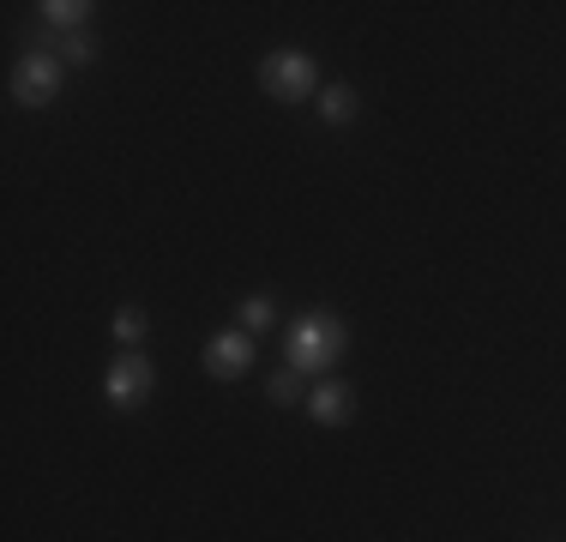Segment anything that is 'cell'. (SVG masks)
<instances>
[{"mask_svg": "<svg viewBox=\"0 0 566 542\" xmlns=\"http://www.w3.org/2000/svg\"><path fill=\"white\" fill-rule=\"evenodd\" d=\"M344 350H349V325L338 314H302L283 332V362L307 379H326L344 362Z\"/></svg>", "mask_w": 566, "mask_h": 542, "instance_id": "cell-1", "label": "cell"}, {"mask_svg": "<svg viewBox=\"0 0 566 542\" xmlns=\"http://www.w3.org/2000/svg\"><path fill=\"white\" fill-rule=\"evenodd\" d=\"M260 85L277 103H307V97H319V61L307 49H272L260 61Z\"/></svg>", "mask_w": 566, "mask_h": 542, "instance_id": "cell-2", "label": "cell"}, {"mask_svg": "<svg viewBox=\"0 0 566 542\" xmlns=\"http://www.w3.org/2000/svg\"><path fill=\"white\" fill-rule=\"evenodd\" d=\"M151 386H157V368H151V356L145 350H120V356L109 362V379H103V398H109V410H139L145 398H151Z\"/></svg>", "mask_w": 566, "mask_h": 542, "instance_id": "cell-3", "label": "cell"}, {"mask_svg": "<svg viewBox=\"0 0 566 542\" xmlns=\"http://www.w3.org/2000/svg\"><path fill=\"white\" fill-rule=\"evenodd\" d=\"M55 91H61V61L55 54H24L19 66H12V97H19L24 108H43V103H55Z\"/></svg>", "mask_w": 566, "mask_h": 542, "instance_id": "cell-4", "label": "cell"}, {"mask_svg": "<svg viewBox=\"0 0 566 542\" xmlns=\"http://www.w3.org/2000/svg\"><path fill=\"white\" fill-rule=\"evenodd\" d=\"M253 368V332H211L206 337V374L211 379H241Z\"/></svg>", "mask_w": 566, "mask_h": 542, "instance_id": "cell-5", "label": "cell"}, {"mask_svg": "<svg viewBox=\"0 0 566 542\" xmlns=\"http://www.w3.org/2000/svg\"><path fill=\"white\" fill-rule=\"evenodd\" d=\"M307 416H314L319 428H338V423H349V416H356V392L344 386V379H314V386H307Z\"/></svg>", "mask_w": 566, "mask_h": 542, "instance_id": "cell-6", "label": "cell"}, {"mask_svg": "<svg viewBox=\"0 0 566 542\" xmlns=\"http://www.w3.org/2000/svg\"><path fill=\"white\" fill-rule=\"evenodd\" d=\"M91 12H97L91 0H43V7H36V19H49L61 37H73V31H85V24H91Z\"/></svg>", "mask_w": 566, "mask_h": 542, "instance_id": "cell-7", "label": "cell"}, {"mask_svg": "<svg viewBox=\"0 0 566 542\" xmlns=\"http://www.w3.org/2000/svg\"><path fill=\"white\" fill-rule=\"evenodd\" d=\"M319 121H326V127H349V121H356V85H326L319 91Z\"/></svg>", "mask_w": 566, "mask_h": 542, "instance_id": "cell-8", "label": "cell"}, {"mask_svg": "<svg viewBox=\"0 0 566 542\" xmlns=\"http://www.w3.org/2000/svg\"><path fill=\"white\" fill-rule=\"evenodd\" d=\"M265 398H272L277 410H290V404H307V374H295V368L272 374V392H265Z\"/></svg>", "mask_w": 566, "mask_h": 542, "instance_id": "cell-9", "label": "cell"}, {"mask_svg": "<svg viewBox=\"0 0 566 542\" xmlns=\"http://www.w3.org/2000/svg\"><path fill=\"white\" fill-rule=\"evenodd\" d=\"M139 337H145V308H120V314H115V344L120 350H139Z\"/></svg>", "mask_w": 566, "mask_h": 542, "instance_id": "cell-10", "label": "cell"}, {"mask_svg": "<svg viewBox=\"0 0 566 542\" xmlns=\"http://www.w3.org/2000/svg\"><path fill=\"white\" fill-rule=\"evenodd\" d=\"M272 320H277V302H272V295H248V302H241V332H265Z\"/></svg>", "mask_w": 566, "mask_h": 542, "instance_id": "cell-11", "label": "cell"}, {"mask_svg": "<svg viewBox=\"0 0 566 542\" xmlns=\"http://www.w3.org/2000/svg\"><path fill=\"white\" fill-rule=\"evenodd\" d=\"M61 61H78V66H91L97 61V43H91V31H73V37H61Z\"/></svg>", "mask_w": 566, "mask_h": 542, "instance_id": "cell-12", "label": "cell"}]
</instances>
